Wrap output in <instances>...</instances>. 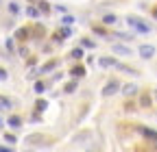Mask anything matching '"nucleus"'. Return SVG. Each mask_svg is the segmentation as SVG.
Returning a JSON list of instances; mask_svg holds the SVG:
<instances>
[{"label": "nucleus", "instance_id": "obj_1", "mask_svg": "<svg viewBox=\"0 0 157 152\" xmlns=\"http://www.w3.org/2000/svg\"><path fill=\"white\" fill-rule=\"evenodd\" d=\"M127 22H129V26H131V28H135L137 33H148V31H151V26H148V24H144L142 20H137V17H129Z\"/></svg>", "mask_w": 157, "mask_h": 152}, {"label": "nucleus", "instance_id": "obj_2", "mask_svg": "<svg viewBox=\"0 0 157 152\" xmlns=\"http://www.w3.org/2000/svg\"><path fill=\"white\" fill-rule=\"evenodd\" d=\"M118 89H120V83H118V81L113 78V81H109V83L103 87V96H113V93H116Z\"/></svg>", "mask_w": 157, "mask_h": 152}, {"label": "nucleus", "instance_id": "obj_3", "mask_svg": "<svg viewBox=\"0 0 157 152\" xmlns=\"http://www.w3.org/2000/svg\"><path fill=\"white\" fill-rule=\"evenodd\" d=\"M137 130H140V132H142V137H146L148 141H153V143H157V132H155V130H151L148 126H140V128H137Z\"/></svg>", "mask_w": 157, "mask_h": 152}, {"label": "nucleus", "instance_id": "obj_4", "mask_svg": "<svg viewBox=\"0 0 157 152\" xmlns=\"http://www.w3.org/2000/svg\"><path fill=\"white\" fill-rule=\"evenodd\" d=\"M140 56H142V59H153V56H155V48L148 46V44L140 46Z\"/></svg>", "mask_w": 157, "mask_h": 152}, {"label": "nucleus", "instance_id": "obj_5", "mask_svg": "<svg viewBox=\"0 0 157 152\" xmlns=\"http://www.w3.org/2000/svg\"><path fill=\"white\" fill-rule=\"evenodd\" d=\"M72 35V31L68 28V24H63V28L59 31V33H55V42H63V37H70Z\"/></svg>", "mask_w": 157, "mask_h": 152}, {"label": "nucleus", "instance_id": "obj_6", "mask_svg": "<svg viewBox=\"0 0 157 152\" xmlns=\"http://www.w3.org/2000/svg\"><path fill=\"white\" fill-rule=\"evenodd\" d=\"M113 52H116V54L131 56V48H127V46H122V44H116V46H113Z\"/></svg>", "mask_w": 157, "mask_h": 152}, {"label": "nucleus", "instance_id": "obj_7", "mask_svg": "<svg viewBox=\"0 0 157 152\" xmlns=\"http://www.w3.org/2000/svg\"><path fill=\"white\" fill-rule=\"evenodd\" d=\"M15 39L26 42V39H29V28H17V31H15Z\"/></svg>", "mask_w": 157, "mask_h": 152}, {"label": "nucleus", "instance_id": "obj_8", "mask_svg": "<svg viewBox=\"0 0 157 152\" xmlns=\"http://www.w3.org/2000/svg\"><path fill=\"white\" fill-rule=\"evenodd\" d=\"M98 63H101L103 67H116V63H118V61H116V59H111V56H103V59L98 61Z\"/></svg>", "mask_w": 157, "mask_h": 152}, {"label": "nucleus", "instance_id": "obj_9", "mask_svg": "<svg viewBox=\"0 0 157 152\" xmlns=\"http://www.w3.org/2000/svg\"><path fill=\"white\" fill-rule=\"evenodd\" d=\"M70 74L74 76V78H81V76H85V67H83V65H76V67L70 70Z\"/></svg>", "mask_w": 157, "mask_h": 152}, {"label": "nucleus", "instance_id": "obj_10", "mask_svg": "<svg viewBox=\"0 0 157 152\" xmlns=\"http://www.w3.org/2000/svg\"><path fill=\"white\" fill-rule=\"evenodd\" d=\"M9 126L11 128H20V126H22V118H20V115H11L9 118Z\"/></svg>", "mask_w": 157, "mask_h": 152}, {"label": "nucleus", "instance_id": "obj_11", "mask_svg": "<svg viewBox=\"0 0 157 152\" xmlns=\"http://www.w3.org/2000/svg\"><path fill=\"white\" fill-rule=\"evenodd\" d=\"M122 93H124V96H135V93H137V87H135V85H124V87H122Z\"/></svg>", "mask_w": 157, "mask_h": 152}, {"label": "nucleus", "instance_id": "obj_12", "mask_svg": "<svg viewBox=\"0 0 157 152\" xmlns=\"http://www.w3.org/2000/svg\"><path fill=\"white\" fill-rule=\"evenodd\" d=\"M116 22H118V17L111 15V13H107V15L103 17V24H107V26H111V24H116Z\"/></svg>", "mask_w": 157, "mask_h": 152}, {"label": "nucleus", "instance_id": "obj_13", "mask_svg": "<svg viewBox=\"0 0 157 152\" xmlns=\"http://www.w3.org/2000/svg\"><path fill=\"white\" fill-rule=\"evenodd\" d=\"M7 109H11V100L5 98V96H0V111H7Z\"/></svg>", "mask_w": 157, "mask_h": 152}, {"label": "nucleus", "instance_id": "obj_14", "mask_svg": "<svg viewBox=\"0 0 157 152\" xmlns=\"http://www.w3.org/2000/svg\"><path fill=\"white\" fill-rule=\"evenodd\" d=\"M140 104H142V109H148V107H151V96H148V93H142Z\"/></svg>", "mask_w": 157, "mask_h": 152}, {"label": "nucleus", "instance_id": "obj_15", "mask_svg": "<svg viewBox=\"0 0 157 152\" xmlns=\"http://www.w3.org/2000/svg\"><path fill=\"white\" fill-rule=\"evenodd\" d=\"M76 87H78V83H76V81H70V83L63 87V91H66V93H72V91H76Z\"/></svg>", "mask_w": 157, "mask_h": 152}, {"label": "nucleus", "instance_id": "obj_16", "mask_svg": "<svg viewBox=\"0 0 157 152\" xmlns=\"http://www.w3.org/2000/svg\"><path fill=\"white\" fill-rule=\"evenodd\" d=\"M55 67H57V61H48V63H46L42 70H39V72H42V74H46V72H50V70H55Z\"/></svg>", "mask_w": 157, "mask_h": 152}, {"label": "nucleus", "instance_id": "obj_17", "mask_svg": "<svg viewBox=\"0 0 157 152\" xmlns=\"http://www.w3.org/2000/svg\"><path fill=\"white\" fill-rule=\"evenodd\" d=\"M39 13H42V11H39L37 7H29V9H26V15H29V17H37Z\"/></svg>", "mask_w": 157, "mask_h": 152}, {"label": "nucleus", "instance_id": "obj_18", "mask_svg": "<svg viewBox=\"0 0 157 152\" xmlns=\"http://www.w3.org/2000/svg\"><path fill=\"white\" fill-rule=\"evenodd\" d=\"M70 56H72V59H81V56H83V48H74L70 52Z\"/></svg>", "mask_w": 157, "mask_h": 152}, {"label": "nucleus", "instance_id": "obj_19", "mask_svg": "<svg viewBox=\"0 0 157 152\" xmlns=\"http://www.w3.org/2000/svg\"><path fill=\"white\" fill-rule=\"evenodd\" d=\"M46 107H48L46 100H37V102H35V109H37V111H46Z\"/></svg>", "mask_w": 157, "mask_h": 152}, {"label": "nucleus", "instance_id": "obj_20", "mask_svg": "<svg viewBox=\"0 0 157 152\" xmlns=\"http://www.w3.org/2000/svg\"><path fill=\"white\" fill-rule=\"evenodd\" d=\"M44 89H46V85H44L42 81H37V83H35V93H44Z\"/></svg>", "mask_w": 157, "mask_h": 152}, {"label": "nucleus", "instance_id": "obj_21", "mask_svg": "<svg viewBox=\"0 0 157 152\" xmlns=\"http://www.w3.org/2000/svg\"><path fill=\"white\" fill-rule=\"evenodd\" d=\"M39 11H42V13H50V5L48 2H39Z\"/></svg>", "mask_w": 157, "mask_h": 152}, {"label": "nucleus", "instance_id": "obj_22", "mask_svg": "<svg viewBox=\"0 0 157 152\" xmlns=\"http://www.w3.org/2000/svg\"><path fill=\"white\" fill-rule=\"evenodd\" d=\"M81 46H83V48H90V50H92V48H94L96 44H94L92 39H83V42H81Z\"/></svg>", "mask_w": 157, "mask_h": 152}, {"label": "nucleus", "instance_id": "obj_23", "mask_svg": "<svg viewBox=\"0 0 157 152\" xmlns=\"http://www.w3.org/2000/svg\"><path fill=\"white\" fill-rule=\"evenodd\" d=\"M9 11H11V13L15 15V13H20V7H17L15 2H11V5H9Z\"/></svg>", "mask_w": 157, "mask_h": 152}, {"label": "nucleus", "instance_id": "obj_24", "mask_svg": "<svg viewBox=\"0 0 157 152\" xmlns=\"http://www.w3.org/2000/svg\"><path fill=\"white\" fill-rule=\"evenodd\" d=\"M61 22H63V24H68V26H70V24H72V22H74V17H72V15H66V17H63V20H61Z\"/></svg>", "mask_w": 157, "mask_h": 152}, {"label": "nucleus", "instance_id": "obj_25", "mask_svg": "<svg viewBox=\"0 0 157 152\" xmlns=\"http://www.w3.org/2000/svg\"><path fill=\"white\" fill-rule=\"evenodd\" d=\"M94 33H96V35H107L105 28H101V26H94Z\"/></svg>", "mask_w": 157, "mask_h": 152}, {"label": "nucleus", "instance_id": "obj_26", "mask_svg": "<svg viewBox=\"0 0 157 152\" xmlns=\"http://www.w3.org/2000/svg\"><path fill=\"white\" fill-rule=\"evenodd\" d=\"M5 139H7V141H9V143H15V137H13V135H11V132H7V135H5Z\"/></svg>", "mask_w": 157, "mask_h": 152}, {"label": "nucleus", "instance_id": "obj_27", "mask_svg": "<svg viewBox=\"0 0 157 152\" xmlns=\"http://www.w3.org/2000/svg\"><path fill=\"white\" fill-rule=\"evenodd\" d=\"M0 81H7V70L0 67Z\"/></svg>", "mask_w": 157, "mask_h": 152}, {"label": "nucleus", "instance_id": "obj_28", "mask_svg": "<svg viewBox=\"0 0 157 152\" xmlns=\"http://www.w3.org/2000/svg\"><path fill=\"white\" fill-rule=\"evenodd\" d=\"M0 152H9V148H5V146H0Z\"/></svg>", "mask_w": 157, "mask_h": 152}, {"label": "nucleus", "instance_id": "obj_29", "mask_svg": "<svg viewBox=\"0 0 157 152\" xmlns=\"http://www.w3.org/2000/svg\"><path fill=\"white\" fill-rule=\"evenodd\" d=\"M153 17H155V20H157V9H153Z\"/></svg>", "mask_w": 157, "mask_h": 152}, {"label": "nucleus", "instance_id": "obj_30", "mask_svg": "<svg viewBox=\"0 0 157 152\" xmlns=\"http://www.w3.org/2000/svg\"><path fill=\"white\" fill-rule=\"evenodd\" d=\"M0 128H2V120H0Z\"/></svg>", "mask_w": 157, "mask_h": 152}, {"label": "nucleus", "instance_id": "obj_31", "mask_svg": "<svg viewBox=\"0 0 157 152\" xmlns=\"http://www.w3.org/2000/svg\"><path fill=\"white\" fill-rule=\"evenodd\" d=\"M155 96H157V93H155Z\"/></svg>", "mask_w": 157, "mask_h": 152}]
</instances>
